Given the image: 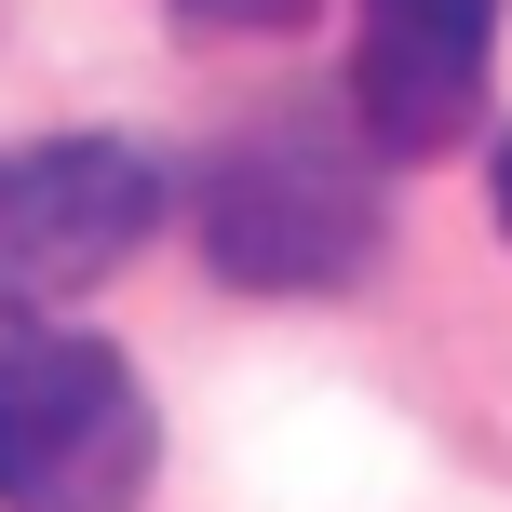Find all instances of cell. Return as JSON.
Instances as JSON below:
<instances>
[{"label": "cell", "instance_id": "6da1fadb", "mask_svg": "<svg viewBox=\"0 0 512 512\" xmlns=\"http://www.w3.org/2000/svg\"><path fill=\"white\" fill-rule=\"evenodd\" d=\"M378 162L391 149L364 135V108L337 122L310 95L216 135L203 189H189V230H203L216 283H243V297H337V283H364V256H378Z\"/></svg>", "mask_w": 512, "mask_h": 512}, {"label": "cell", "instance_id": "7a4b0ae2", "mask_svg": "<svg viewBox=\"0 0 512 512\" xmlns=\"http://www.w3.org/2000/svg\"><path fill=\"white\" fill-rule=\"evenodd\" d=\"M162 472V418L108 337L27 310L0 337V512H135Z\"/></svg>", "mask_w": 512, "mask_h": 512}, {"label": "cell", "instance_id": "3957f363", "mask_svg": "<svg viewBox=\"0 0 512 512\" xmlns=\"http://www.w3.org/2000/svg\"><path fill=\"white\" fill-rule=\"evenodd\" d=\"M162 230V162L122 135H27L0 149V310H68Z\"/></svg>", "mask_w": 512, "mask_h": 512}, {"label": "cell", "instance_id": "277c9868", "mask_svg": "<svg viewBox=\"0 0 512 512\" xmlns=\"http://www.w3.org/2000/svg\"><path fill=\"white\" fill-rule=\"evenodd\" d=\"M499 68V0H364L351 27V108L391 162H432L472 135Z\"/></svg>", "mask_w": 512, "mask_h": 512}, {"label": "cell", "instance_id": "5b68a950", "mask_svg": "<svg viewBox=\"0 0 512 512\" xmlns=\"http://www.w3.org/2000/svg\"><path fill=\"white\" fill-rule=\"evenodd\" d=\"M176 14H203V27H297L310 0H176Z\"/></svg>", "mask_w": 512, "mask_h": 512}, {"label": "cell", "instance_id": "8992f818", "mask_svg": "<svg viewBox=\"0 0 512 512\" xmlns=\"http://www.w3.org/2000/svg\"><path fill=\"white\" fill-rule=\"evenodd\" d=\"M499 230H512V135H499Z\"/></svg>", "mask_w": 512, "mask_h": 512}]
</instances>
